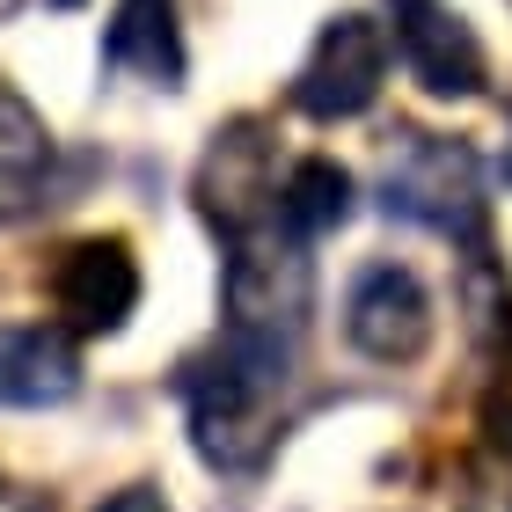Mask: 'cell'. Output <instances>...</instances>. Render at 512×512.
Returning a JSON list of instances; mask_svg holds the SVG:
<instances>
[{"mask_svg":"<svg viewBox=\"0 0 512 512\" xmlns=\"http://www.w3.org/2000/svg\"><path fill=\"white\" fill-rule=\"evenodd\" d=\"M381 81H388V30L374 15H337V22H322L315 52H308V66H300V81H293V103L308 110V118L337 125V118L374 110Z\"/></svg>","mask_w":512,"mask_h":512,"instance_id":"3","label":"cell"},{"mask_svg":"<svg viewBox=\"0 0 512 512\" xmlns=\"http://www.w3.org/2000/svg\"><path fill=\"white\" fill-rule=\"evenodd\" d=\"M52 308L66 315V330L110 337L125 330V315L139 308V264L118 235H88L74 249H59L52 264Z\"/></svg>","mask_w":512,"mask_h":512,"instance_id":"4","label":"cell"},{"mask_svg":"<svg viewBox=\"0 0 512 512\" xmlns=\"http://www.w3.org/2000/svg\"><path fill=\"white\" fill-rule=\"evenodd\" d=\"M381 205L447 242H483V161L461 139L403 132L381 161Z\"/></svg>","mask_w":512,"mask_h":512,"instance_id":"2","label":"cell"},{"mask_svg":"<svg viewBox=\"0 0 512 512\" xmlns=\"http://www.w3.org/2000/svg\"><path fill=\"white\" fill-rule=\"evenodd\" d=\"M198 205L220 235H242V227L278 220V176H271V139L264 125H227L213 139V154L198 161Z\"/></svg>","mask_w":512,"mask_h":512,"instance_id":"6","label":"cell"},{"mask_svg":"<svg viewBox=\"0 0 512 512\" xmlns=\"http://www.w3.org/2000/svg\"><path fill=\"white\" fill-rule=\"evenodd\" d=\"M278 220L293 227L300 242H315V235H337L344 220H352V176L337 169V161H300V169L278 183Z\"/></svg>","mask_w":512,"mask_h":512,"instance_id":"11","label":"cell"},{"mask_svg":"<svg viewBox=\"0 0 512 512\" xmlns=\"http://www.w3.org/2000/svg\"><path fill=\"white\" fill-rule=\"evenodd\" d=\"M81 388L74 344L44 322H0V403L8 410H59Z\"/></svg>","mask_w":512,"mask_h":512,"instance_id":"8","label":"cell"},{"mask_svg":"<svg viewBox=\"0 0 512 512\" xmlns=\"http://www.w3.org/2000/svg\"><path fill=\"white\" fill-rule=\"evenodd\" d=\"M469 512H512V498H469Z\"/></svg>","mask_w":512,"mask_h":512,"instance_id":"14","label":"cell"},{"mask_svg":"<svg viewBox=\"0 0 512 512\" xmlns=\"http://www.w3.org/2000/svg\"><path fill=\"white\" fill-rule=\"evenodd\" d=\"M103 59L125 74H147L154 88L183 81V37H176V0H118L103 30Z\"/></svg>","mask_w":512,"mask_h":512,"instance_id":"9","label":"cell"},{"mask_svg":"<svg viewBox=\"0 0 512 512\" xmlns=\"http://www.w3.org/2000/svg\"><path fill=\"white\" fill-rule=\"evenodd\" d=\"M44 176H52V132L30 103L0 81V220L30 213L44 198Z\"/></svg>","mask_w":512,"mask_h":512,"instance_id":"10","label":"cell"},{"mask_svg":"<svg viewBox=\"0 0 512 512\" xmlns=\"http://www.w3.org/2000/svg\"><path fill=\"white\" fill-rule=\"evenodd\" d=\"M293 344H264L227 330L205 359L183 366V403H191V439L213 469H256L278 425V388H286Z\"/></svg>","mask_w":512,"mask_h":512,"instance_id":"1","label":"cell"},{"mask_svg":"<svg viewBox=\"0 0 512 512\" xmlns=\"http://www.w3.org/2000/svg\"><path fill=\"white\" fill-rule=\"evenodd\" d=\"M344 337L359 344L366 359L403 366L432 344V293L417 286V271L403 264H366L352 300H344Z\"/></svg>","mask_w":512,"mask_h":512,"instance_id":"5","label":"cell"},{"mask_svg":"<svg viewBox=\"0 0 512 512\" xmlns=\"http://www.w3.org/2000/svg\"><path fill=\"white\" fill-rule=\"evenodd\" d=\"M483 432H491L498 454H512V322H505V352H498L491 395H483Z\"/></svg>","mask_w":512,"mask_h":512,"instance_id":"12","label":"cell"},{"mask_svg":"<svg viewBox=\"0 0 512 512\" xmlns=\"http://www.w3.org/2000/svg\"><path fill=\"white\" fill-rule=\"evenodd\" d=\"M395 52L432 96H483L491 59L447 0H395Z\"/></svg>","mask_w":512,"mask_h":512,"instance_id":"7","label":"cell"},{"mask_svg":"<svg viewBox=\"0 0 512 512\" xmlns=\"http://www.w3.org/2000/svg\"><path fill=\"white\" fill-rule=\"evenodd\" d=\"M96 512H169V505H161V491H147V483H125V491L103 498Z\"/></svg>","mask_w":512,"mask_h":512,"instance_id":"13","label":"cell"}]
</instances>
